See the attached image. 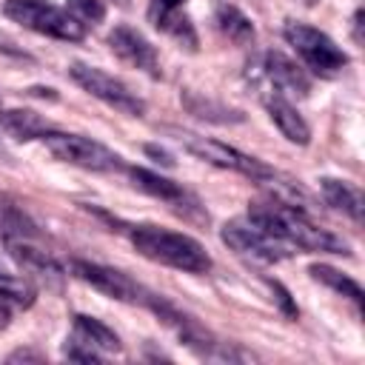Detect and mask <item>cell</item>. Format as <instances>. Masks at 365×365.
Segmentation results:
<instances>
[{
    "instance_id": "1",
    "label": "cell",
    "mask_w": 365,
    "mask_h": 365,
    "mask_svg": "<svg viewBox=\"0 0 365 365\" xmlns=\"http://www.w3.org/2000/svg\"><path fill=\"white\" fill-rule=\"evenodd\" d=\"M248 220L254 225H259L265 234L282 240L291 248H305V251H325V254H351L348 242L336 234H331L328 228H322L314 217L294 211L288 205L279 202H265V205H254Z\"/></svg>"
},
{
    "instance_id": "2",
    "label": "cell",
    "mask_w": 365,
    "mask_h": 365,
    "mask_svg": "<svg viewBox=\"0 0 365 365\" xmlns=\"http://www.w3.org/2000/svg\"><path fill=\"white\" fill-rule=\"evenodd\" d=\"M131 242L143 257L171 265V268H180V271H188V274H205L211 268L208 251L188 234L165 231L157 225H137L131 231Z\"/></svg>"
},
{
    "instance_id": "3",
    "label": "cell",
    "mask_w": 365,
    "mask_h": 365,
    "mask_svg": "<svg viewBox=\"0 0 365 365\" xmlns=\"http://www.w3.org/2000/svg\"><path fill=\"white\" fill-rule=\"evenodd\" d=\"M3 14L14 23H20L23 29H31L46 37H57V40H68V43H80L86 37V29L77 17H71L68 11H63L46 0H6Z\"/></svg>"
},
{
    "instance_id": "4",
    "label": "cell",
    "mask_w": 365,
    "mask_h": 365,
    "mask_svg": "<svg viewBox=\"0 0 365 365\" xmlns=\"http://www.w3.org/2000/svg\"><path fill=\"white\" fill-rule=\"evenodd\" d=\"M168 134H174L177 143H180L188 154H194V157H200V160H205V163H211V165H217V168H228V171L245 174V177H251V180H257V182L274 174V168L265 165L262 160H257V157H251V154H242V151H237L234 145H225V143H220V140L200 137V134L182 131V128H168Z\"/></svg>"
},
{
    "instance_id": "5",
    "label": "cell",
    "mask_w": 365,
    "mask_h": 365,
    "mask_svg": "<svg viewBox=\"0 0 365 365\" xmlns=\"http://www.w3.org/2000/svg\"><path fill=\"white\" fill-rule=\"evenodd\" d=\"M43 143L57 160L71 163V165L86 168V171H120L123 168V157L117 151H111L103 143H97L91 137H83V134L48 131L43 137Z\"/></svg>"
},
{
    "instance_id": "6",
    "label": "cell",
    "mask_w": 365,
    "mask_h": 365,
    "mask_svg": "<svg viewBox=\"0 0 365 365\" xmlns=\"http://www.w3.org/2000/svg\"><path fill=\"white\" fill-rule=\"evenodd\" d=\"M285 40L297 48V54L317 71V74H336L348 66V54L319 29L308 26V23H297V20H288L285 23Z\"/></svg>"
},
{
    "instance_id": "7",
    "label": "cell",
    "mask_w": 365,
    "mask_h": 365,
    "mask_svg": "<svg viewBox=\"0 0 365 365\" xmlns=\"http://www.w3.org/2000/svg\"><path fill=\"white\" fill-rule=\"evenodd\" d=\"M68 74H71V80H74L83 91H88L91 97H97V100L108 103L111 108H117V111H123V114L143 117L145 103H143V100H140V97H137V94H134L123 80H117V77L106 74L103 68L86 66V63H71Z\"/></svg>"
},
{
    "instance_id": "8",
    "label": "cell",
    "mask_w": 365,
    "mask_h": 365,
    "mask_svg": "<svg viewBox=\"0 0 365 365\" xmlns=\"http://www.w3.org/2000/svg\"><path fill=\"white\" fill-rule=\"evenodd\" d=\"M220 237L237 254L254 257L259 262H279V259H285L291 254V245H285L282 240L265 234L251 220H231V222H225L222 231H220Z\"/></svg>"
},
{
    "instance_id": "9",
    "label": "cell",
    "mask_w": 365,
    "mask_h": 365,
    "mask_svg": "<svg viewBox=\"0 0 365 365\" xmlns=\"http://www.w3.org/2000/svg\"><path fill=\"white\" fill-rule=\"evenodd\" d=\"M71 271H74L77 279L88 282L91 288L103 291L111 299H120V302H143L145 305L148 291L140 288L134 279H128L117 268H108V265H100V262H88V259H74L71 262Z\"/></svg>"
},
{
    "instance_id": "10",
    "label": "cell",
    "mask_w": 365,
    "mask_h": 365,
    "mask_svg": "<svg viewBox=\"0 0 365 365\" xmlns=\"http://www.w3.org/2000/svg\"><path fill=\"white\" fill-rule=\"evenodd\" d=\"M108 48L128 63L131 68H140L151 77L160 74V60H157V48L131 26H114V31L108 34Z\"/></svg>"
},
{
    "instance_id": "11",
    "label": "cell",
    "mask_w": 365,
    "mask_h": 365,
    "mask_svg": "<svg viewBox=\"0 0 365 365\" xmlns=\"http://www.w3.org/2000/svg\"><path fill=\"white\" fill-rule=\"evenodd\" d=\"M259 68H262V77H265L279 94L288 91V94L305 97V94L311 91V77H308V71H305L302 66H297L291 57H285L282 51H268Z\"/></svg>"
},
{
    "instance_id": "12",
    "label": "cell",
    "mask_w": 365,
    "mask_h": 365,
    "mask_svg": "<svg viewBox=\"0 0 365 365\" xmlns=\"http://www.w3.org/2000/svg\"><path fill=\"white\" fill-rule=\"evenodd\" d=\"M262 103H265V111H268L271 123L282 131L285 140H291V143H297V145H308V143H311V128H308V123L302 120V114H299L279 91L265 94Z\"/></svg>"
},
{
    "instance_id": "13",
    "label": "cell",
    "mask_w": 365,
    "mask_h": 365,
    "mask_svg": "<svg viewBox=\"0 0 365 365\" xmlns=\"http://www.w3.org/2000/svg\"><path fill=\"white\" fill-rule=\"evenodd\" d=\"M6 248H9L11 259H14L23 271H29V274H34V277H40V279H46V282H51V285H60L63 268H60V262H57L51 254L34 248L29 240H6Z\"/></svg>"
},
{
    "instance_id": "14",
    "label": "cell",
    "mask_w": 365,
    "mask_h": 365,
    "mask_svg": "<svg viewBox=\"0 0 365 365\" xmlns=\"http://www.w3.org/2000/svg\"><path fill=\"white\" fill-rule=\"evenodd\" d=\"M0 128L6 131V134H11L14 140H43L48 131H54L51 128V123L48 120H43L40 114H34V111H29V108H9V111H0Z\"/></svg>"
},
{
    "instance_id": "15",
    "label": "cell",
    "mask_w": 365,
    "mask_h": 365,
    "mask_svg": "<svg viewBox=\"0 0 365 365\" xmlns=\"http://www.w3.org/2000/svg\"><path fill=\"white\" fill-rule=\"evenodd\" d=\"M214 26L220 29V34H225L237 46H248L254 40V23L228 0L214 3Z\"/></svg>"
},
{
    "instance_id": "16",
    "label": "cell",
    "mask_w": 365,
    "mask_h": 365,
    "mask_svg": "<svg viewBox=\"0 0 365 365\" xmlns=\"http://www.w3.org/2000/svg\"><path fill=\"white\" fill-rule=\"evenodd\" d=\"M319 188H322V197H325V202L331 208L348 214L356 222L362 220V194H359V188H354L345 180H334V177H322Z\"/></svg>"
},
{
    "instance_id": "17",
    "label": "cell",
    "mask_w": 365,
    "mask_h": 365,
    "mask_svg": "<svg viewBox=\"0 0 365 365\" xmlns=\"http://www.w3.org/2000/svg\"><path fill=\"white\" fill-rule=\"evenodd\" d=\"M74 336L83 339V342H88V345L97 348L100 354H117V351H123L120 336H117L108 325H103L100 319L86 317V314H77V317H74Z\"/></svg>"
},
{
    "instance_id": "18",
    "label": "cell",
    "mask_w": 365,
    "mask_h": 365,
    "mask_svg": "<svg viewBox=\"0 0 365 365\" xmlns=\"http://www.w3.org/2000/svg\"><path fill=\"white\" fill-rule=\"evenodd\" d=\"M0 237L3 240H31L37 237V225L31 217L6 194H0Z\"/></svg>"
},
{
    "instance_id": "19",
    "label": "cell",
    "mask_w": 365,
    "mask_h": 365,
    "mask_svg": "<svg viewBox=\"0 0 365 365\" xmlns=\"http://www.w3.org/2000/svg\"><path fill=\"white\" fill-rule=\"evenodd\" d=\"M128 174H131L134 185H137L140 191H145V194H151V197H160V200H165V202H177V200L185 194L174 180L160 177V174H154V171H148V168H128Z\"/></svg>"
},
{
    "instance_id": "20",
    "label": "cell",
    "mask_w": 365,
    "mask_h": 365,
    "mask_svg": "<svg viewBox=\"0 0 365 365\" xmlns=\"http://www.w3.org/2000/svg\"><path fill=\"white\" fill-rule=\"evenodd\" d=\"M308 274H311L317 282L328 285L331 291H336V294L348 297L351 302L362 305V288H359V282H356V279H351L348 274H342V271H336V268H331V265H322V262L311 265V268H308Z\"/></svg>"
},
{
    "instance_id": "21",
    "label": "cell",
    "mask_w": 365,
    "mask_h": 365,
    "mask_svg": "<svg viewBox=\"0 0 365 365\" xmlns=\"http://www.w3.org/2000/svg\"><path fill=\"white\" fill-rule=\"evenodd\" d=\"M182 103H185V108H188L194 117H200V120H211V123H240V120H242V114H240L237 108H228V106H222V103L205 100V97L191 94V91L182 94Z\"/></svg>"
},
{
    "instance_id": "22",
    "label": "cell",
    "mask_w": 365,
    "mask_h": 365,
    "mask_svg": "<svg viewBox=\"0 0 365 365\" xmlns=\"http://www.w3.org/2000/svg\"><path fill=\"white\" fill-rule=\"evenodd\" d=\"M34 297H37V291L29 279L14 277V274H0V299L29 308V305H34Z\"/></svg>"
},
{
    "instance_id": "23",
    "label": "cell",
    "mask_w": 365,
    "mask_h": 365,
    "mask_svg": "<svg viewBox=\"0 0 365 365\" xmlns=\"http://www.w3.org/2000/svg\"><path fill=\"white\" fill-rule=\"evenodd\" d=\"M180 48H188V51H197V31L191 26V20L182 14V11H174L163 26H160Z\"/></svg>"
},
{
    "instance_id": "24",
    "label": "cell",
    "mask_w": 365,
    "mask_h": 365,
    "mask_svg": "<svg viewBox=\"0 0 365 365\" xmlns=\"http://www.w3.org/2000/svg\"><path fill=\"white\" fill-rule=\"evenodd\" d=\"M68 14L77 17L80 23H100L106 17V6L103 0H66Z\"/></svg>"
},
{
    "instance_id": "25",
    "label": "cell",
    "mask_w": 365,
    "mask_h": 365,
    "mask_svg": "<svg viewBox=\"0 0 365 365\" xmlns=\"http://www.w3.org/2000/svg\"><path fill=\"white\" fill-rule=\"evenodd\" d=\"M63 354H66L68 359H74V362H103V354H100L97 348H91L88 342L77 339V336H71V342H66Z\"/></svg>"
},
{
    "instance_id": "26",
    "label": "cell",
    "mask_w": 365,
    "mask_h": 365,
    "mask_svg": "<svg viewBox=\"0 0 365 365\" xmlns=\"http://www.w3.org/2000/svg\"><path fill=\"white\" fill-rule=\"evenodd\" d=\"M182 3H185V0H151V3H148V23H151L154 29H160L174 11H180Z\"/></svg>"
},
{
    "instance_id": "27",
    "label": "cell",
    "mask_w": 365,
    "mask_h": 365,
    "mask_svg": "<svg viewBox=\"0 0 365 365\" xmlns=\"http://www.w3.org/2000/svg\"><path fill=\"white\" fill-rule=\"evenodd\" d=\"M268 288H271V294H274V299H277V305H279V311L288 317V319H297V305H294V299H291V294L282 288V282H277V279H268Z\"/></svg>"
},
{
    "instance_id": "28",
    "label": "cell",
    "mask_w": 365,
    "mask_h": 365,
    "mask_svg": "<svg viewBox=\"0 0 365 365\" xmlns=\"http://www.w3.org/2000/svg\"><path fill=\"white\" fill-rule=\"evenodd\" d=\"M0 54H6V57H17V60H20V57L29 60V54H26L20 46H14L9 37H3V34H0Z\"/></svg>"
},
{
    "instance_id": "29",
    "label": "cell",
    "mask_w": 365,
    "mask_h": 365,
    "mask_svg": "<svg viewBox=\"0 0 365 365\" xmlns=\"http://www.w3.org/2000/svg\"><path fill=\"white\" fill-rule=\"evenodd\" d=\"M145 154L157 157V163H163V165H174L171 154H168V151H163V148H157V145H145Z\"/></svg>"
},
{
    "instance_id": "30",
    "label": "cell",
    "mask_w": 365,
    "mask_h": 365,
    "mask_svg": "<svg viewBox=\"0 0 365 365\" xmlns=\"http://www.w3.org/2000/svg\"><path fill=\"white\" fill-rule=\"evenodd\" d=\"M362 9H356V14H354V40L362 46Z\"/></svg>"
},
{
    "instance_id": "31",
    "label": "cell",
    "mask_w": 365,
    "mask_h": 365,
    "mask_svg": "<svg viewBox=\"0 0 365 365\" xmlns=\"http://www.w3.org/2000/svg\"><path fill=\"white\" fill-rule=\"evenodd\" d=\"M17 359H43L40 354H34V351H14V354H9V362H17Z\"/></svg>"
},
{
    "instance_id": "32",
    "label": "cell",
    "mask_w": 365,
    "mask_h": 365,
    "mask_svg": "<svg viewBox=\"0 0 365 365\" xmlns=\"http://www.w3.org/2000/svg\"><path fill=\"white\" fill-rule=\"evenodd\" d=\"M6 325H9V311H6L3 305H0V331H3Z\"/></svg>"
},
{
    "instance_id": "33",
    "label": "cell",
    "mask_w": 365,
    "mask_h": 365,
    "mask_svg": "<svg viewBox=\"0 0 365 365\" xmlns=\"http://www.w3.org/2000/svg\"><path fill=\"white\" fill-rule=\"evenodd\" d=\"M114 3H117V6H128V0H114Z\"/></svg>"
}]
</instances>
